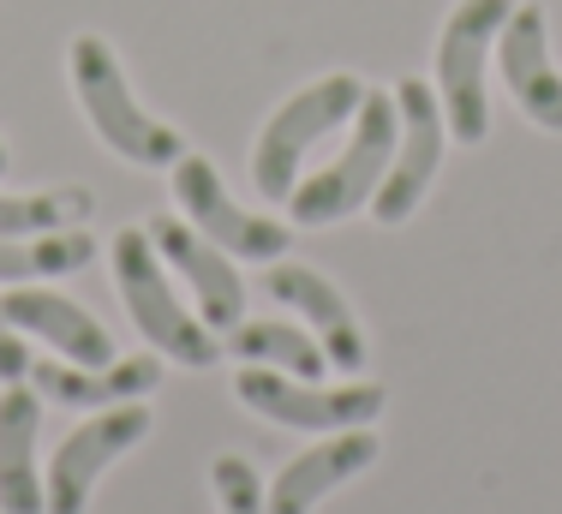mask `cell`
Masks as SVG:
<instances>
[{
	"instance_id": "18",
	"label": "cell",
	"mask_w": 562,
	"mask_h": 514,
	"mask_svg": "<svg viewBox=\"0 0 562 514\" xmlns=\"http://www.w3.org/2000/svg\"><path fill=\"white\" fill-rule=\"evenodd\" d=\"M97 257V239L85 227H60V234H24V239H7L0 234V281L24 288V281H55V276H72Z\"/></svg>"
},
{
	"instance_id": "20",
	"label": "cell",
	"mask_w": 562,
	"mask_h": 514,
	"mask_svg": "<svg viewBox=\"0 0 562 514\" xmlns=\"http://www.w3.org/2000/svg\"><path fill=\"white\" fill-rule=\"evenodd\" d=\"M210 484L222 496V514H263V479L246 455H216L210 461Z\"/></svg>"
},
{
	"instance_id": "8",
	"label": "cell",
	"mask_w": 562,
	"mask_h": 514,
	"mask_svg": "<svg viewBox=\"0 0 562 514\" xmlns=\"http://www.w3.org/2000/svg\"><path fill=\"white\" fill-rule=\"evenodd\" d=\"M395 108H401L395 161H390V174H383V186L371 192V215H378L383 227H401L425 204V192H431V180H437V161H443V138H449L443 102L425 90V78H401Z\"/></svg>"
},
{
	"instance_id": "19",
	"label": "cell",
	"mask_w": 562,
	"mask_h": 514,
	"mask_svg": "<svg viewBox=\"0 0 562 514\" xmlns=\"http://www.w3.org/2000/svg\"><path fill=\"white\" fill-rule=\"evenodd\" d=\"M90 210H97V198L78 192V186H55V192H24V198H7V192H0V234H7V239L60 234V227L90 222Z\"/></svg>"
},
{
	"instance_id": "17",
	"label": "cell",
	"mask_w": 562,
	"mask_h": 514,
	"mask_svg": "<svg viewBox=\"0 0 562 514\" xmlns=\"http://www.w3.org/2000/svg\"><path fill=\"white\" fill-rule=\"evenodd\" d=\"M227 354L246 359V365L288 371V377H312V383L329 371V354L317 347V335H305L300 323H281V317L234 323V329H227Z\"/></svg>"
},
{
	"instance_id": "6",
	"label": "cell",
	"mask_w": 562,
	"mask_h": 514,
	"mask_svg": "<svg viewBox=\"0 0 562 514\" xmlns=\"http://www.w3.org/2000/svg\"><path fill=\"white\" fill-rule=\"evenodd\" d=\"M234 395L246 401L258 418L270 425H288V431H353V425H371L383 413V389L378 383H341V389H324L312 377H288V371H270V365H246L234 377Z\"/></svg>"
},
{
	"instance_id": "1",
	"label": "cell",
	"mask_w": 562,
	"mask_h": 514,
	"mask_svg": "<svg viewBox=\"0 0 562 514\" xmlns=\"http://www.w3.org/2000/svg\"><path fill=\"white\" fill-rule=\"evenodd\" d=\"M395 138H401L395 97L366 90V102H359V114H353L347 150L329 161L324 174H312V180L293 186V198H288L293 227H329V222H347L353 210H366L371 192L383 186V174H390V161H395Z\"/></svg>"
},
{
	"instance_id": "3",
	"label": "cell",
	"mask_w": 562,
	"mask_h": 514,
	"mask_svg": "<svg viewBox=\"0 0 562 514\" xmlns=\"http://www.w3.org/2000/svg\"><path fill=\"white\" fill-rule=\"evenodd\" d=\"M114 288H120L132 323L144 329V342H150L156 354L180 359L186 371H210V365L222 359L210 323L192 317V311L180 305V293L168 288L162 252L150 246V234H144V227H120V234H114Z\"/></svg>"
},
{
	"instance_id": "13",
	"label": "cell",
	"mask_w": 562,
	"mask_h": 514,
	"mask_svg": "<svg viewBox=\"0 0 562 514\" xmlns=\"http://www.w3.org/2000/svg\"><path fill=\"white\" fill-rule=\"evenodd\" d=\"M371 461H378V437H371L366 425L329 431L317 449L293 455V461L276 472V484L263 491V514H312L329 491H336V484L359 479Z\"/></svg>"
},
{
	"instance_id": "4",
	"label": "cell",
	"mask_w": 562,
	"mask_h": 514,
	"mask_svg": "<svg viewBox=\"0 0 562 514\" xmlns=\"http://www.w3.org/2000/svg\"><path fill=\"white\" fill-rule=\"evenodd\" d=\"M359 102H366V78L359 72H329V78H317V85H305L300 97L281 102L270 114V126H263V138H258V156H251V186H258V198L288 204L293 186H300L305 150H312L317 138H329V132L353 126Z\"/></svg>"
},
{
	"instance_id": "15",
	"label": "cell",
	"mask_w": 562,
	"mask_h": 514,
	"mask_svg": "<svg viewBox=\"0 0 562 514\" xmlns=\"http://www.w3.org/2000/svg\"><path fill=\"white\" fill-rule=\"evenodd\" d=\"M0 317L12 323L19 335H43L55 354H66L72 365H109L114 359V335L90 317L85 305H72L66 293H48V288H12L0 300Z\"/></svg>"
},
{
	"instance_id": "5",
	"label": "cell",
	"mask_w": 562,
	"mask_h": 514,
	"mask_svg": "<svg viewBox=\"0 0 562 514\" xmlns=\"http://www.w3.org/2000/svg\"><path fill=\"white\" fill-rule=\"evenodd\" d=\"M515 0H454L443 36H437V102L461 144H485L491 108H485V60L497 48V31Z\"/></svg>"
},
{
	"instance_id": "22",
	"label": "cell",
	"mask_w": 562,
	"mask_h": 514,
	"mask_svg": "<svg viewBox=\"0 0 562 514\" xmlns=\"http://www.w3.org/2000/svg\"><path fill=\"white\" fill-rule=\"evenodd\" d=\"M0 174H7V144H0Z\"/></svg>"
},
{
	"instance_id": "7",
	"label": "cell",
	"mask_w": 562,
	"mask_h": 514,
	"mask_svg": "<svg viewBox=\"0 0 562 514\" xmlns=\"http://www.w3.org/2000/svg\"><path fill=\"white\" fill-rule=\"evenodd\" d=\"M173 204H180L186 222H192L210 246H222L227 257L276 264V257H288V246H293L288 222H270V215H258V210H239L234 198H227L222 174L192 150L173 161Z\"/></svg>"
},
{
	"instance_id": "21",
	"label": "cell",
	"mask_w": 562,
	"mask_h": 514,
	"mask_svg": "<svg viewBox=\"0 0 562 514\" xmlns=\"http://www.w3.org/2000/svg\"><path fill=\"white\" fill-rule=\"evenodd\" d=\"M19 377H31V347H24V335L0 317V383H19Z\"/></svg>"
},
{
	"instance_id": "12",
	"label": "cell",
	"mask_w": 562,
	"mask_h": 514,
	"mask_svg": "<svg viewBox=\"0 0 562 514\" xmlns=\"http://www.w3.org/2000/svg\"><path fill=\"white\" fill-rule=\"evenodd\" d=\"M263 293L312 323L317 347L329 354L336 371H366V359H371L366 329H359V317L347 311L341 288H329V276H317L312 264H288V257H276V264L263 269Z\"/></svg>"
},
{
	"instance_id": "14",
	"label": "cell",
	"mask_w": 562,
	"mask_h": 514,
	"mask_svg": "<svg viewBox=\"0 0 562 514\" xmlns=\"http://www.w3.org/2000/svg\"><path fill=\"white\" fill-rule=\"evenodd\" d=\"M31 383L43 401H60V407H78V413H102V407H126V401L150 395V389L162 383V359H150V354L109 359V365L31 359Z\"/></svg>"
},
{
	"instance_id": "11",
	"label": "cell",
	"mask_w": 562,
	"mask_h": 514,
	"mask_svg": "<svg viewBox=\"0 0 562 514\" xmlns=\"http://www.w3.org/2000/svg\"><path fill=\"white\" fill-rule=\"evenodd\" d=\"M144 234L162 252V264L186 276V288H192V300H198V317H204L210 329H234V323L246 317V281H239L234 257L222 246H210V239L198 234L192 222H180V215H156Z\"/></svg>"
},
{
	"instance_id": "16",
	"label": "cell",
	"mask_w": 562,
	"mask_h": 514,
	"mask_svg": "<svg viewBox=\"0 0 562 514\" xmlns=\"http://www.w3.org/2000/svg\"><path fill=\"white\" fill-rule=\"evenodd\" d=\"M36 437H43V395L12 383L0 395V514H48Z\"/></svg>"
},
{
	"instance_id": "2",
	"label": "cell",
	"mask_w": 562,
	"mask_h": 514,
	"mask_svg": "<svg viewBox=\"0 0 562 514\" xmlns=\"http://www.w3.org/2000/svg\"><path fill=\"white\" fill-rule=\"evenodd\" d=\"M72 90H78L85 120L97 126V138L120 161H132V168H173L186 156L180 132L162 126L156 114H144L132 85H126V72H120V60H114V48L90 31L72 36Z\"/></svg>"
},
{
	"instance_id": "9",
	"label": "cell",
	"mask_w": 562,
	"mask_h": 514,
	"mask_svg": "<svg viewBox=\"0 0 562 514\" xmlns=\"http://www.w3.org/2000/svg\"><path fill=\"white\" fill-rule=\"evenodd\" d=\"M150 425H156V413L144 407V401L102 407L97 418H85V425H78L72 437L55 449V461H48V484H43V491H48V514H85L97 479L126 449H138V443L150 437Z\"/></svg>"
},
{
	"instance_id": "10",
	"label": "cell",
	"mask_w": 562,
	"mask_h": 514,
	"mask_svg": "<svg viewBox=\"0 0 562 514\" xmlns=\"http://www.w3.org/2000/svg\"><path fill=\"white\" fill-rule=\"evenodd\" d=\"M497 72L520 114L544 132H562V72L551 66V24L539 0H515L497 31Z\"/></svg>"
}]
</instances>
